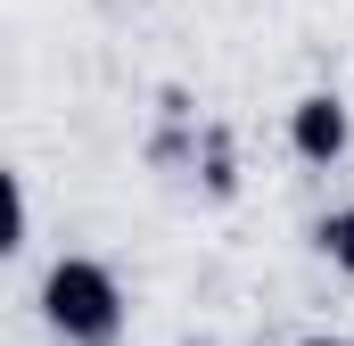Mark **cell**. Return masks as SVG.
<instances>
[{
	"label": "cell",
	"mask_w": 354,
	"mask_h": 346,
	"mask_svg": "<svg viewBox=\"0 0 354 346\" xmlns=\"http://www.w3.org/2000/svg\"><path fill=\"white\" fill-rule=\"evenodd\" d=\"M41 322L66 346H115L124 338V280L99 256H58L41 272Z\"/></svg>",
	"instance_id": "6da1fadb"
},
{
	"label": "cell",
	"mask_w": 354,
	"mask_h": 346,
	"mask_svg": "<svg viewBox=\"0 0 354 346\" xmlns=\"http://www.w3.org/2000/svg\"><path fill=\"white\" fill-rule=\"evenodd\" d=\"M288 149H297L305 165H338L354 149V107L338 91H305V99L288 107Z\"/></svg>",
	"instance_id": "7a4b0ae2"
},
{
	"label": "cell",
	"mask_w": 354,
	"mask_h": 346,
	"mask_svg": "<svg viewBox=\"0 0 354 346\" xmlns=\"http://www.w3.org/2000/svg\"><path fill=\"white\" fill-rule=\"evenodd\" d=\"M313 248L330 256V272H346V280H354V206H330V215L313 223Z\"/></svg>",
	"instance_id": "3957f363"
},
{
	"label": "cell",
	"mask_w": 354,
	"mask_h": 346,
	"mask_svg": "<svg viewBox=\"0 0 354 346\" xmlns=\"http://www.w3.org/2000/svg\"><path fill=\"white\" fill-rule=\"evenodd\" d=\"M0 190H8V239H0V248H25V239H33V198H25V173H0Z\"/></svg>",
	"instance_id": "277c9868"
},
{
	"label": "cell",
	"mask_w": 354,
	"mask_h": 346,
	"mask_svg": "<svg viewBox=\"0 0 354 346\" xmlns=\"http://www.w3.org/2000/svg\"><path fill=\"white\" fill-rule=\"evenodd\" d=\"M231 181H239V173H231V140H223V132H206V190H214V198H231Z\"/></svg>",
	"instance_id": "5b68a950"
},
{
	"label": "cell",
	"mask_w": 354,
	"mask_h": 346,
	"mask_svg": "<svg viewBox=\"0 0 354 346\" xmlns=\"http://www.w3.org/2000/svg\"><path fill=\"white\" fill-rule=\"evenodd\" d=\"M297 346H354V338H330V330H313V338H297Z\"/></svg>",
	"instance_id": "8992f818"
}]
</instances>
